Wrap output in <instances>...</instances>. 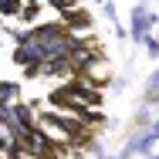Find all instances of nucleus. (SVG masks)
Segmentation results:
<instances>
[{
	"mask_svg": "<svg viewBox=\"0 0 159 159\" xmlns=\"http://www.w3.org/2000/svg\"><path fill=\"white\" fill-rule=\"evenodd\" d=\"M0 37H3V24H0Z\"/></svg>",
	"mask_w": 159,
	"mask_h": 159,
	"instance_id": "obj_15",
	"label": "nucleus"
},
{
	"mask_svg": "<svg viewBox=\"0 0 159 159\" xmlns=\"http://www.w3.org/2000/svg\"><path fill=\"white\" fill-rule=\"evenodd\" d=\"M20 98V81H0V102H17Z\"/></svg>",
	"mask_w": 159,
	"mask_h": 159,
	"instance_id": "obj_5",
	"label": "nucleus"
},
{
	"mask_svg": "<svg viewBox=\"0 0 159 159\" xmlns=\"http://www.w3.org/2000/svg\"><path fill=\"white\" fill-rule=\"evenodd\" d=\"M102 14L112 20V27H122V24H119V10H115V3H112V0H102Z\"/></svg>",
	"mask_w": 159,
	"mask_h": 159,
	"instance_id": "obj_9",
	"label": "nucleus"
},
{
	"mask_svg": "<svg viewBox=\"0 0 159 159\" xmlns=\"http://www.w3.org/2000/svg\"><path fill=\"white\" fill-rule=\"evenodd\" d=\"M108 159H135V156H132V152H125V149H122L119 156H108Z\"/></svg>",
	"mask_w": 159,
	"mask_h": 159,
	"instance_id": "obj_12",
	"label": "nucleus"
},
{
	"mask_svg": "<svg viewBox=\"0 0 159 159\" xmlns=\"http://www.w3.org/2000/svg\"><path fill=\"white\" fill-rule=\"evenodd\" d=\"M156 95H159V68L152 71V75H149V78H146V92H142V102L149 105V102H152Z\"/></svg>",
	"mask_w": 159,
	"mask_h": 159,
	"instance_id": "obj_6",
	"label": "nucleus"
},
{
	"mask_svg": "<svg viewBox=\"0 0 159 159\" xmlns=\"http://www.w3.org/2000/svg\"><path fill=\"white\" fill-rule=\"evenodd\" d=\"M149 156H152V159H159V152H149Z\"/></svg>",
	"mask_w": 159,
	"mask_h": 159,
	"instance_id": "obj_14",
	"label": "nucleus"
},
{
	"mask_svg": "<svg viewBox=\"0 0 159 159\" xmlns=\"http://www.w3.org/2000/svg\"><path fill=\"white\" fill-rule=\"evenodd\" d=\"M61 20H64V24H68L75 34H85V31H92V27H95V17H92L85 7H75V10H68Z\"/></svg>",
	"mask_w": 159,
	"mask_h": 159,
	"instance_id": "obj_2",
	"label": "nucleus"
},
{
	"mask_svg": "<svg viewBox=\"0 0 159 159\" xmlns=\"http://www.w3.org/2000/svg\"><path fill=\"white\" fill-rule=\"evenodd\" d=\"M24 0H0V17H20Z\"/></svg>",
	"mask_w": 159,
	"mask_h": 159,
	"instance_id": "obj_7",
	"label": "nucleus"
},
{
	"mask_svg": "<svg viewBox=\"0 0 159 159\" xmlns=\"http://www.w3.org/2000/svg\"><path fill=\"white\" fill-rule=\"evenodd\" d=\"M34 108H37V102L27 105V102H20V98H17V102H10V119H14L20 129H31L34 122H37V112H34Z\"/></svg>",
	"mask_w": 159,
	"mask_h": 159,
	"instance_id": "obj_3",
	"label": "nucleus"
},
{
	"mask_svg": "<svg viewBox=\"0 0 159 159\" xmlns=\"http://www.w3.org/2000/svg\"><path fill=\"white\" fill-rule=\"evenodd\" d=\"M142 3H159V0H142Z\"/></svg>",
	"mask_w": 159,
	"mask_h": 159,
	"instance_id": "obj_13",
	"label": "nucleus"
},
{
	"mask_svg": "<svg viewBox=\"0 0 159 159\" xmlns=\"http://www.w3.org/2000/svg\"><path fill=\"white\" fill-rule=\"evenodd\" d=\"M95 3H102V0H95Z\"/></svg>",
	"mask_w": 159,
	"mask_h": 159,
	"instance_id": "obj_16",
	"label": "nucleus"
},
{
	"mask_svg": "<svg viewBox=\"0 0 159 159\" xmlns=\"http://www.w3.org/2000/svg\"><path fill=\"white\" fill-rule=\"evenodd\" d=\"M48 3H51V7H54V10H58V14H68V10H75V7H81V0H48Z\"/></svg>",
	"mask_w": 159,
	"mask_h": 159,
	"instance_id": "obj_8",
	"label": "nucleus"
},
{
	"mask_svg": "<svg viewBox=\"0 0 159 159\" xmlns=\"http://www.w3.org/2000/svg\"><path fill=\"white\" fill-rule=\"evenodd\" d=\"M142 48H146V54H149V58H152V61H159V37H156V34H149V37H146V44H142Z\"/></svg>",
	"mask_w": 159,
	"mask_h": 159,
	"instance_id": "obj_10",
	"label": "nucleus"
},
{
	"mask_svg": "<svg viewBox=\"0 0 159 159\" xmlns=\"http://www.w3.org/2000/svg\"><path fill=\"white\" fill-rule=\"evenodd\" d=\"M7 146H10V139H7V135H3V132H0V156H3V152H7Z\"/></svg>",
	"mask_w": 159,
	"mask_h": 159,
	"instance_id": "obj_11",
	"label": "nucleus"
},
{
	"mask_svg": "<svg viewBox=\"0 0 159 159\" xmlns=\"http://www.w3.org/2000/svg\"><path fill=\"white\" fill-rule=\"evenodd\" d=\"M41 7H44L41 0H24V7H20V17H17V20H20L24 27L37 24V17H41Z\"/></svg>",
	"mask_w": 159,
	"mask_h": 159,
	"instance_id": "obj_4",
	"label": "nucleus"
},
{
	"mask_svg": "<svg viewBox=\"0 0 159 159\" xmlns=\"http://www.w3.org/2000/svg\"><path fill=\"white\" fill-rule=\"evenodd\" d=\"M159 27V10H152L149 3H135L132 7V14H129V37L135 41V44H146V37Z\"/></svg>",
	"mask_w": 159,
	"mask_h": 159,
	"instance_id": "obj_1",
	"label": "nucleus"
}]
</instances>
